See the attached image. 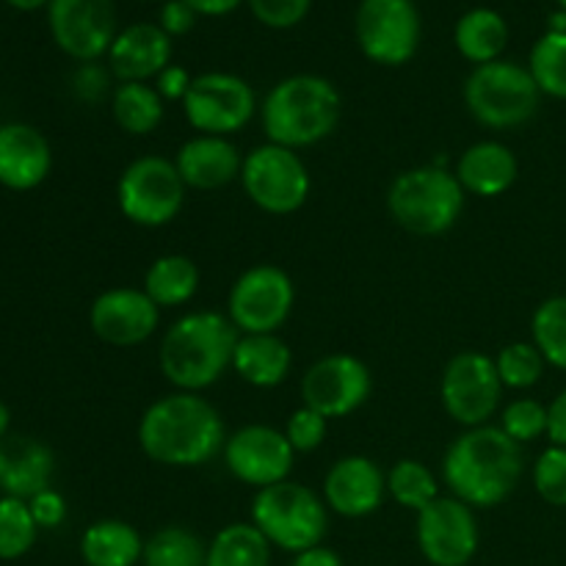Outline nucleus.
<instances>
[{"mask_svg":"<svg viewBox=\"0 0 566 566\" xmlns=\"http://www.w3.org/2000/svg\"><path fill=\"white\" fill-rule=\"evenodd\" d=\"M531 335L545 363L566 370V296H553L536 307Z\"/></svg>","mask_w":566,"mask_h":566,"instance_id":"72a5a7b5","label":"nucleus"},{"mask_svg":"<svg viewBox=\"0 0 566 566\" xmlns=\"http://www.w3.org/2000/svg\"><path fill=\"white\" fill-rule=\"evenodd\" d=\"M326 426H329V420H326L324 415L315 412V409L310 407H302L291 415V420H287L285 437L293 446V451L310 453L315 451V448H321V442L326 440Z\"/></svg>","mask_w":566,"mask_h":566,"instance_id":"58836bf2","label":"nucleus"},{"mask_svg":"<svg viewBox=\"0 0 566 566\" xmlns=\"http://www.w3.org/2000/svg\"><path fill=\"white\" fill-rule=\"evenodd\" d=\"M182 182L197 191H216L241 177L243 158L235 144L224 136H193L175 158Z\"/></svg>","mask_w":566,"mask_h":566,"instance_id":"5701e85b","label":"nucleus"},{"mask_svg":"<svg viewBox=\"0 0 566 566\" xmlns=\"http://www.w3.org/2000/svg\"><path fill=\"white\" fill-rule=\"evenodd\" d=\"M50 33L70 59L97 61L116 39L114 0H50Z\"/></svg>","mask_w":566,"mask_h":566,"instance_id":"4468645a","label":"nucleus"},{"mask_svg":"<svg viewBox=\"0 0 566 566\" xmlns=\"http://www.w3.org/2000/svg\"><path fill=\"white\" fill-rule=\"evenodd\" d=\"M55 457L44 442L33 437H3L0 440V492L3 497L31 501L50 490Z\"/></svg>","mask_w":566,"mask_h":566,"instance_id":"4be33fe9","label":"nucleus"},{"mask_svg":"<svg viewBox=\"0 0 566 566\" xmlns=\"http://www.w3.org/2000/svg\"><path fill=\"white\" fill-rule=\"evenodd\" d=\"M199 291V269L186 254H164L144 274V293L158 307H180Z\"/></svg>","mask_w":566,"mask_h":566,"instance_id":"cd10ccee","label":"nucleus"},{"mask_svg":"<svg viewBox=\"0 0 566 566\" xmlns=\"http://www.w3.org/2000/svg\"><path fill=\"white\" fill-rule=\"evenodd\" d=\"M547 437H551V446L566 448V390L558 392L547 407Z\"/></svg>","mask_w":566,"mask_h":566,"instance_id":"c03bdc74","label":"nucleus"},{"mask_svg":"<svg viewBox=\"0 0 566 566\" xmlns=\"http://www.w3.org/2000/svg\"><path fill=\"white\" fill-rule=\"evenodd\" d=\"M186 182L175 160L147 155L122 171L116 199L127 221L138 227H164L180 216L186 202Z\"/></svg>","mask_w":566,"mask_h":566,"instance_id":"6e6552de","label":"nucleus"},{"mask_svg":"<svg viewBox=\"0 0 566 566\" xmlns=\"http://www.w3.org/2000/svg\"><path fill=\"white\" fill-rule=\"evenodd\" d=\"M219 409L197 392H171L149 403L138 423V446L166 468H199L224 451Z\"/></svg>","mask_w":566,"mask_h":566,"instance_id":"f257e3e1","label":"nucleus"},{"mask_svg":"<svg viewBox=\"0 0 566 566\" xmlns=\"http://www.w3.org/2000/svg\"><path fill=\"white\" fill-rule=\"evenodd\" d=\"M191 83L193 77L186 66L169 64L158 77H155V92H158L164 99H186Z\"/></svg>","mask_w":566,"mask_h":566,"instance_id":"37998d69","label":"nucleus"},{"mask_svg":"<svg viewBox=\"0 0 566 566\" xmlns=\"http://www.w3.org/2000/svg\"><path fill=\"white\" fill-rule=\"evenodd\" d=\"M523 446L501 426H475L451 442L442 459V481L470 509H495L523 479Z\"/></svg>","mask_w":566,"mask_h":566,"instance_id":"f03ea898","label":"nucleus"},{"mask_svg":"<svg viewBox=\"0 0 566 566\" xmlns=\"http://www.w3.org/2000/svg\"><path fill=\"white\" fill-rule=\"evenodd\" d=\"M271 542L254 523H232L216 534L205 566H269Z\"/></svg>","mask_w":566,"mask_h":566,"instance_id":"c85d7f7f","label":"nucleus"},{"mask_svg":"<svg viewBox=\"0 0 566 566\" xmlns=\"http://www.w3.org/2000/svg\"><path fill=\"white\" fill-rule=\"evenodd\" d=\"M160 3H164V0H160Z\"/></svg>","mask_w":566,"mask_h":566,"instance_id":"3c124183","label":"nucleus"},{"mask_svg":"<svg viewBox=\"0 0 566 566\" xmlns=\"http://www.w3.org/2000/svg\"><path fill=\"white\" fill-rule=\"evenodd\" d=\"M108 64L122 83H147L171 64V36L155 22H133L116 33Z\"/></svg>","mask_w":566,"mask_h":566,"instance_id":"aec40b11","label":"nucleus"},{"mask_svg":"<svg viewBox=\"0 0 566 566\" xmlns=\"http://www.w3.org/2000/svg\"><path fill=\"white\" fill-rule=\"evenodd\" d=\"M28 506H31V514L39 528H59L66 517V503L55 490L39 492L36 497L28 501Z\"/></svg>","mask_w":566,"mask_h":566,"instance_id":"79ce46f5","label":"nucleus"},{"mask_svg":"<svg viewBox=\"0 0 566 566\" xmlns=\"http://www.w3.org/2000/svg\"><path fill=\"white\" fill-rule=\"evenodd\" d=\"M293 446L282 431L271 426H243L224 442V462L238 481L265 490L287 481L293 470Z\"/></svg>","mask_w":566,"mask_h":566,"instance_id":"f3484780","label":"nucleus"},{"mask_svg":"<svg viewBox=\"0 0 566 566\" xmlns=\"http://www.w3.org/2000/svg\"><path fill=\"white\" fill-rule=\"evenodd\" d=\"M387 210L412 235L434 238L459 221L464 188L446 166H418L396 177L387 191Z\"/></svg>","mask_w":566,"mask_h":566,"instance_id":"39448f33","label":"nucleus"},{"mask_svg":"<svg viewBox=\"0 0 566 566\" xmlns=\"http://www.w3.org/2000/svg\"><path fill=\"white\" fill-rule=\"evenodd\" d=\"M81 556L88 566H136L144 556V539L122 520H99L83 534Z\"/></svg>","mask_w":566,"mask_h":566,"instance_id":"bb28decb","label":"nucleus"},{"mask_svg":"<svg viewBox=\"0 0 566 566\" xmlns=\"http://www.w3.org/2000/svg\"><path fill=\"white\" fill-rule=\"evenodd\" d=\"M232 368L252 387H276L291 370V348L276 335H241Z\"/></svg>","mask_w":566,"mask_h":566,"instance_id":"a878e982","label":"nucleus"},{"mask_svg":"<svg viewBox=\"0 0 566 566\" xmlns=\"http://www.w3.org/2000/svg\"><path fill=\"white\" fill-rule=\"evenodd\" d=\"M503 381L495 359L481 352H462L446 365L440 379V398L457 423L475 429L490 423L501 403Z\"/></svg>","mask_w":566,"mask_h":566,"instance_id":"ddd939ff","label":"nucleus"},{"mask_svg":"<svg viewBox=\"0 0 566 566\" xmlns=\"http://www.w3.org/2000/svg\"><path fill=\"white\" fill-rule=\"evenodd\" d=\"M453 44L475 66L497 61L509 44L506 17L486 6L464 11L453 28Z\"/></svg>","mask_w":566,"mask_h":566,"instance_id":"393cba45","label":"nucleus"},{"mask_svg":"<svg viewBox=\"0 0 566 566\" xmlns=\"http://www.w3.org/2000/svg\"><path fill=\"white\" fill-rule=\"evenodd\" d=\"M387 479L368 457H343L324 479L326 506L340 517H368L381 506Z\"/></svg>","mask_w":566,"mask_h":566,"instance_id":"6ab92c4d","label":"nucleus"},{"mask_svg":"<svg viewBox=\"0 0 566 566\" xmlns=\"http://www.w3.org/2000/svg\"><path fill=\"white\" fill-rule=\"evenodd\" d=\"M296 291L280 265H252L235 280L230 291V321L241 335H276L291 318Z\"/></svg>","mask_w":566,"mask_h":566,"instance_id":"9b49d317","label":"nucleus"},{"mask_svg":"<svg viewBox=\"0 0 566 566\" xmlns=\"http://www.w3.org/2000/svg\"><path fill=\"white\" fill-rule=\"evenodd\" d=\"M545 357H542L539 348L534 343H509L497 352L495 368L501 376L503 387L509 390H528L545 374Z\"/></svg>","mask_w":566,"mask_h":566,"instance_id":"c9c22d12","label":"nucleus"},{"mask_svg":"<svg viewBox=\"0 0 566 566\" xmlns=\"http://www.w3.org/2000/svg\"><path fill=\"white\" fill-rule=\"evenodd\" d=\"M53 169L50 144L25 122L0 125V186L11 191H33Z\"/></svg>","mask_w":566,"mask_h":566,"instance_id":"412c9836","label":"nucleus"},{"mask_svg":"<svg viewBox=\"0 0 566 566\" xmlns=\"http://www.w3.org/2000/svg\"><path fill=\"white\" fill-rule=\"evenodd\" d=\"M144 566H205L208 547L193 531L182 525H166L144 542Z\"/></svg>","mask_w":566,"mask_h":566,"instance_id":"7c9ffc66","label":"nucleus"},{"mask_svg":"<svg viewBox=\"0 0 566 566\" xmlns=\"http://www.w3.org/2000/svg\"><path fill=\"white\" fill-rule=\"evenodd\" d=\"M374 376L363 359L352 354H329L318 359L302 379L304 407L315 409L326 420L346 418L368 401Z\"/></svg>","mask_w":566,"mask_h":566,"instance_id":"dca6fc26","label":"nucleus"},{"mask_svg":"<svg viewBox=\"0 0 566 566\" xmlns=\"http://www.w3.org/2000/svg\"><path fill=\"white\" fill-rule=\"evenodd\" d=\"M387 492L396 497L409 512H423L429 503L440 497V484H437L434 473L426 468L418 459H401L396 468L387 475Z\"/></svg>","mask_w":566,"mask_h":566,"instance_id":"473e14b6","label":"nucleus"},{"mask_svg":"<svg viewBox=\"0 0 566 566\" xmlns=\"http://www.w3.org/2000/svg\"><path fill=\"white\" fill-rule=\"evenodd\" d=\"M186 119L199 136H232L258 111L254 88L232 72H205L193 77L186 99H182Z\"/></svg>","mask_w":566,"mask_h":566,"instance_id":"f8f14e48","label":"nucleus"},{"mask_svg":"<svg viewBox=\"0 0 566 566\" xmlns=\"http://www.w3.org/2000/svg\"><path fill=\"white\" fill-rule=\"evenodd\" d=\"M252 523L260 534L287 553H304L321 545L329 528L326 503L296 481H280L258 490L252 503Z\"/></svg>","mask_w":566,"mask_h":566,"instance_id":"423d86ee","label":"nucleus"},{"mask_svg":"<svg viewBox=\"0 0 566 566\" xmlns=\"http://www.w3.org/2000/svg\"><path fill=\"white\" fill-rule=\"evenodd\" d=\"M9 423H11V412H9V407L0 401V440H3L6 431H9Z\"/></svg>","mask_w":566,"mask_h":566,"instance_id":"09e8293b","label":"nucleus"},{"mask_svg":"<svg viewBox=\"0 0 566 566\" xmlns=\"http://www.w3.org/2000/svg\"><path fill=\"white\" fill-rule=\"evenodd\" d=\"M343 99L335 83L321 75H291L263 99V130L287 149L313 147L335 133Z\"/></svg>","mask_w":566,"mask_h":566,"instance_id":"20e7f679","label":"nucleus"},{"mask_svg":"<svg viewBox=\"0 0 566 566\" xmlns=\"http://www.w3.org/2000/svg\"><path fill=\"white\" fill-rule=\"evenodd\" d=\"M241 332L227 315L188 313L169 326L160 340V370L182 392H199L216 385L232 368Z\"/></svg>","mask_w":566,"mask_h":566,"instance_id":"7ed1b4c3","label":"nucleus"},{"mask_svg":"<svg viewBox=\"0 0 566 566\" xmlns=\"http://www.w3.org/2000/svg\"><path fill=\"white\" fill-rule=\"evenodd\" d=\"M247 3L265 28L285 31V28L298 25L310 14L313 0H247Z\"/></svg>","mask_w":566,"mask_h":566,"instance_id":"ea45409f","label":"nucleus"},{"mask_svg":"<svg viewBox=\"0 0 566 566\" xmlns=\"http://www.w3.org/2000/svg\"><path fill=\"white\" fill-rule=\"evenodd\" d=\"M418 547L431 566H468L479 551V523L459 497H437L418 512Z\"/></svg>","mask_w":566,"mask_h":566,"instance_id":"2eb2a0df","label":"nucleus"},{"mask_svg":"<svg viewBox=\"0 0 566 566\" xmlns=\"http://www.w3.org/2000/svg\"><path fill=\"white\" fill-rule=\"evenodd\" d=\"M39 525L33 520L31 506L17 497H0V558L14 562L33 547Z\"/></svg>","mask_w":566,"mask_h":566,"instance_id":"f704fd0d","label":"nucleus"},{"mask_svg":"<svg viewBox=\"0 0 566 566\" xmlns=\"http://www.w3.org/2000/svg\"><path fill=\"white\" fill-rule=\"evenodd\" d=\"M291 566H343V562L335 551L318 545V547H313V551L298 553V556L293 558Z\"/></svg>","mask_w":566,"mask_h":566,"instance_id":"a18cd8bd","label":"nucleus"},{"mask_svg":"<svg viewBox=\"0 0 566 566\" xmlns=\"http://www.w3.org/2000/svg\"><path fill=\"white\" fill-rule=\"evenodd\" d=\"M528 72L542 94L566 99V31H547L531 48Z\"/></svg>","mask_w":566,"mask_h":566,"instance_id":"2f4dec72","label":"nucleus"},{"mask_svg":"<svg viewBox=\"0 0 566 566\" xmlns=\"http://www.w3.org/2000/svg\"><path fill=\"white\" fill-rule=\"evenodd\" d=\"M457 180L464 193L475 197H501L514 186L520 164L512 149L501 142H479L462 153L457 164Z\"/></svg>","mask_w":566,"mask_h":566,"instance_id":"b1692460","label":"nucleus"},{"mask_svg":"<svg viewBox=\"0 0 566 566\" xmlns=\"http://www.w3.org/2000/svg\"><path fill=\"white\" fill-rule=\"evenodd\" d=\"M197 20L199 14L186 3V0H164V6H160L158 25L164 28L171 39L191 33L193 25H197Z\"/></svg>","mask_w":566,"mask_h":566,"instance_id":"a19ab883","label":"nucleus"},{"mask_svg":"<svg viewBox=\"0 0 566 566\" xmlns=\"http://www.w3.org/2000/svg\"><path fill=\"white\" fill-rule=\"evenodd\" d=\"M199 17H224L232 14L243 0H186Z\"/></svg>","mask_w":566,"mask_h":566,"instance_id":"49530a36","label":"nucleus"},{"mask_svg":"<svg viewBox=\"0 0 566 566\" xmlns=\"http://www.w3.org/2000/svg\"><path fill=\"white\" fill-rule=\"evenodd\" d=\"M160 307L136 287H111L94 298L88 310V324L92 332L103 343L116 348L138 346L149 340L158 329Z\"/></svg>","mask_w":566,"mask_h":566,"instance_id":"a211bd4d","label":"nucleus"},{"mask_svg":"<svg viewBox=\"0 0 566 566\" xmlns=\"http://www.w3.org/2000/svg\"><path fill=\"white\" fill-rule=\"evenodd\" d=\"M420 11L415 0H359L354 17L357 44L379 66H403L420 48Z\"/></svg>","mask_w":566,"mask_h":566,"instance_id":"9d476101","label":"nucleus"},{"mask_svg":"<svg viewBox=\"0 0 566 566\" xmlns=\"http://www.w3.org/2000/svg\"><path fill=\"white\" fill-rule=\"evenodd\" d=\"M6 3L17 11H36L42 6H50V0H6Z\"/></svg>","mask_w":566,"mask_h":566,"instance_id":"de8ad7c7","label":"nucleus"},{"mask_svg":"<svg viewBox=\"0 0 566 566\" xmlns=\"http://www.w3.org/2000/svg\"><path fill=\"white\" fill-rule=\"evenodd\" d=\"M534 486L551 506H566V448L551 446L534 464Z\"/></svg>","mask_w":566,"mask_h":566,"instance_id":"4c0bfd02","label":"nucleus"},{"mask_svg":"<svg viewBox=\"0 0 566 566\" xmlns=\"http://www.w3.org/2000/svg\"><path fill=\"white\" fill-rule=\"evenodd\" d=\"M501 429L520 446L539 440L547 434V407L534 398H517L503 409Z\"/></svg>","mask_w":566,"mask_h":566,"instance_id":"e433bc0d","label":"nucleus"},{"mask_svg":"<svg viewBox=\"0 0 566 566\" xmlns=\"http://www.w3.org/2000/svg\"><path fill=\"white\" fill-rule=\"evenodd\" d=\"M241 182L247 197L271 216L296 213L310 197V171L296 149L271 142L243 158Z\"/></svg>","mask_w":566,"mask_h":566,"instance_id":"1a4fd4ad","label":"nucleus"},{"mask_svg":"<svg viewBox=\"0 0 566 566\" xmlns=\"http://www.w3.org/2000/svg\"><path fill=\"white\" fill-rule=\"evenodd\" d=\"M542 92L528 66L517 61H490L464 81V103L475 122L495 130L520 127L539 111Z\"/></svg>","mask_w":566,"mask_h":566,"instance_id":"0eeeda50","label":"nucleus"},{"mask_svg":"<svg viewBox=\"0 0 566 566\" xmlns=\"http://www.w3.org/2000/svg\"><path fill=\"white\" fill-rule=\"evenodd\" d=\"M116 125L130 136H147L164 122V97L149 83H122L111 97Z\"/></svg>","mask_w":566,"mask_h":566,"instance_id":"c756f323","label":"nucleus"},{"mask_svg":"<svg viewBox=\"0 0 566 566\" xmlns=\"http://www.w3.org/2000/svg\"><path fill=\"white\" fill-rule=\"evenodd\" d=\"M556 3H558V9H562L564 14H566V0H556Z\"/></svg>","mask_w":566,"mask_h":566,"instance_id":"8fccbe9b","label":"nucleus"}]
</instances>
